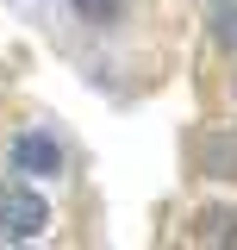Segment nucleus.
<instances>
[{
	"label": "nucleus",
	"instance_id": "obj_1",
	"mask_svg": "<svg viewBox=\"0 0 237 250\" xmlns=\"http://www.w3.org/2000/svg\"><path fill=\"white\" fill-rule=\"evenodd\" d=\"M44 225H50L44 194H31V188H19V182L0 194V238H6V244H31V238H44Z\"/></svg>",
	"mask_w": 237,
	"mask_h": 250
},
{
	"label": "nucleus",
	"instance_id": "obj_2",
	"mask_svg": "<svg viewBox=\"0 0 237 250\" xmlns=\"http://www.w3.org/2000/svg\"><path fill=\"white\" fill-rule=\"evenodd\" d=\"M13 169H19V175H62V144L50 131H25V138L13 144Z\"/></svg>",
	"mask_w": 237,
	"mask_h": 250
},
{
	"label": "nucleus",
	"instance_id": "obj_3",
	"mask_svg": "<svg viewBox=\"0 0 237 250\" xmlns=\"http://www.w3.org/2000/svg\"><path fill=\"white\" fill-rule=\"evenodd\" d=\"M200 169L212 182H237V131H212L200 144Z\"/></svg>",
	"mask_w": 237,
	"mask_h": 250
},
{
	"label": "nucleus",
	"instance_id": "obj_4",
	"mask_svg": "<svg viewBox=\"0 0 237 250\" xmlns=\"http://www.w3.org/2000/svg\"><path fill=\"white\" fill-rule=\"evenodd\" d=\"M194 238H200V244H231L237 238V213L231 207H200V213H194Z\"/></svg>",
	"mask_w": 237,
	"mask_h": 250
},
{
	"label": "nucleus",
	"instance_id": "obj_5",
	"mask_svg": "<svg viewBox=\"0 0 237 250\" xmlns=\"http://www.w3.org/2000/svg\"><path fill=\"white\" fill-rule=\"evenodd\" d=\"M212 38H218V50H237V0L212 13Z\"/></svg>",
	"mask_w": 237,
	"mask_h": 250
},
{
	"label": "nucleus",
	"instance_id": "obj_6",
	"mask_svg": "<svg viewBox=\"0 0 237 250\" xmlns=\"http://www.w3.org/2000/svg\"><path fill=\"white\" fill-rule=\"evenodd\" d=\"M81 19H94V25H106V19H118V0H69Z\"/></svg>",
	"mask_w": 237,
	"mask_h": 250
}]
</instances>
